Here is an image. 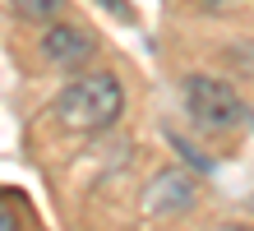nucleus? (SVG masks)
<instances>
[{
    "label": "nucleus",
    "instance_id": "obj_2",
    "mask_svg": "<svg viewBox=\"0 0 254 231\" xmlns=\"http://www.w3.org/2000/svg\"><path fill=\"white\" fill-rule=\"evenodd\" d=\"M185 111L194 116L199 130L222 134V130H236L245 120V102L236 97L231 83L208 79V74H190V79H185Z\"/></svg>",
    "mask_w": 254,
    "mask_h": 231
},
{
    "label": "nucleus",
    "instance_id": "obj_5",
    "mask_svg": "<svg viewBox=\"0 0 254 231\" xmlns=\"http://www.w3.org/2000/svg\"><path fill=\"white\" fill-rule=\"evenodd\" d=\"M14 9L23 14V19H42V23H51V19H61V5L65 0H9Z\"/></svg>",
    "mask_w": 254,
    "mask_h": 231
},
{
    "label": "nucleus",
    "instance_id": "obj_3",
    "mask_svg": "<svg viewBox=\"0 0 254 231\" xmlns=\"http://www.w3.org/2000/svg\"><path fill=\"white\" fill-rule=\"evenodd\" d=\"M194 199H199V185H194L190 171H157L148 180L143 190V213L148 218H181V213L194 208Z\"/></svg>",
    "mask_w": 254,
    "mask_h": 231
},
{
    "label": "nucleus",
    "instance_id": "obj_4",
    "mask_svg": "<svg viewBox=\"0 0 254 231\" xmlns=\"http://www.w3.org/2000/svg\"><path fill=\"white\" fill-rule=\"evenodd\" d=\"M93 51H97V42H93V33H88V28H79V23L51 19L47 33H42V56H47L51 65H61V70L88 65V60H93Z\"/></svg>",
    "mask_w": 254,
    "mask_h": 231
},
{
    "label": "nucleus",
    "instance_id": "obj_1",
    "mask_svg": "<svg viewBox=\"0 0 254 231\" xmlns=\"http://www.w3.org/2000/svg\"><path fill=\"white\" fill-rule=\"evenodd\" d=\"M125 111V88L116 74H79L61 88V97L51 102V116L61 120L65 130L79 134H102L111 130Z\"/></svg>",
    "mask_w": 254,
    "mask_h": 231
},
{
    "label": "nucleus",
    "instance_id": "obj_6",
    "mask_svg": "<svg viewBox=\"0 0 254 231\" xmlns=\"http://www.w3.org/2000/svg\"><path fill=\"white\" fill-rule=\"evenodd\" d=\"M23 222H28V208L19 213V208L9 204V194H0V231H14V227H23Z\"/></svg>",
    "mask_w": 254,
    "mask_h": 231
},
{
    "label": "nucleus",
    "instance_id": "obj_7",
    "mask_svg": "<svg viewBox=\"0 0 254 231\" xmlns=\"http://www.w3.org/2000/svg\"><path fill=\"white\" fill-rule=\"evenodd\" d=\"M208 5H217V9H227V5H236V0H208Z\"/></svg>",
    "mask_w": 254,
    "mask_h": 231
}]
</instances>
